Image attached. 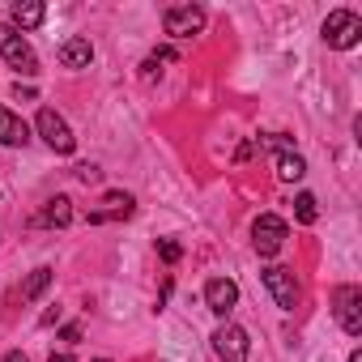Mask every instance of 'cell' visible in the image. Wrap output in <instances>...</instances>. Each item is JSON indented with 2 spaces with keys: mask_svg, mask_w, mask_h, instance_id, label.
I'll return each instance as SVG.
<instances>
[{
  "mask_svg": "<svg viewBox=\"0 0 362 362\" xmlns=\"http://www.w3.org/2000/svg\"><path fill=\"white\" fill-rule=\"evenodd\" d=\"M0 56H5L9 69H18L22 77H35V73H39V56H35V47H30L26 35H22L18 26H9V22H0Z\"/></svg>",
  "mask_w": 362,
  "mask_h": 362,
  "instance_id": "obj_1",
  "label": "cell"
},
{
  "mask_svg": "<svg viewBox=\"0 0 362 362\" xmlns=\"http://www.w3.org/2000/svg\"><path fill=\"white\" fill-rule=\"evenodd\" d=\"M358 39H362V18H358V13L332 9V13L324 18V43H328V47L349 52V47H358Z\"/></svg>",
  "mask_w": 362,
  "mask_h": 362,
  "instance_id": "obj_2",
  "label": "cell"
},
{
  "mask_svg": "<svg viewBox=\"0 0 362 362\" xmlns=\"http://www.w3.org/2000/svg\"><path fill=\"white\" fill-rule=\"evenodd\" d=\"M35 128H39V136H43L56 153H73V149H77V136H73V128H69V119H64L60 111L43 107L39 119H35Z\"/></svg>",
  "mask_w": 362,
  "mask_h": 362,
  "instance_id": "obj_3",
  "label": "cell"
},
{
  "mask_svg": "<svg viewBox=\"0 0 362 362\" xmlns=\"http://www.w3.org/2000/svg\"><path fill=\"white\" fill-rule=\"evenodd\" d=\"M286 222L277 218V214H260L256 218V226H252V243H256V252L260 256H277L281 247H286Z\"/></svg>",
  "mask_w": 362,
  "mask_h": 362,
  "instance_id": "obj_4",
  "label": "cell"
},
{
  "mask_svg": "<svg viewBox=\"0 0 362 362\" xmlns=\"http://www.w3.org/2000/svg\"><path fill=\"white\" fill-rule=\"evenodd\" d=\"M162 26H166L170 39H192V35L205 30V9L201 5H175V9H166Z\"/></svg>",
  "mask_w": 362,
  "mask_h": 362,
  "instance_id": "obj_5",
  "label": "cell"
},
{
  "mask_svg": "<svg viewBox=\"0 0 362 362\" xmlns=\"http://www.w3.org/2000/svg\"><path fill=\"white\" fill-rule=\"evenodd\" d=\"M264 286H269V294H273V303H277L281 311H294V307H298V281H294L290 269L269 264V269H264Z\"/></svg>",
  "mask_w": 362,
  "mask_h": 362,
  "instance_id": "obj_6",
  "label": "cell"
},
{
  "mask_svg": "<svg viewBox=\"0 0 362 362\" xmlns=\"http://www.w3.org/2000/svg\"><path fill=\"white\" fill-rule=\"evenodd\" d=\"M214 349H218L222 362H247V354H252L247 332H243L239 324H222V328L214 332Z\"/></svg>",
  "mask_w": 362,
  "mask_h": 362,
  "instance_id": "obj_7",
  "label": "cell"
},
{
  "mask_svg": "<svg viewBox=\"0 0 362 362\" xmlns=\"http://www.w3.org/2000/svg\"><path fill=\"white\" fill-rule=\"evenodd\" d=\"M337 320L349 337H362V290L358 286H341L337 290Z\"/></svg>",
  "mask_w": 362,
  "mask_h": 362,
  "instance_id": "obj_8",
  "label": "cell"
},
{
  "mask_svg": "<svg viewBox=\"0 0 362 362\" xmlns=\"http://www.w3.org/2000/svg\"><path fill=\"white\" fill-rule=\"evenodd\" d=\"M132 209H136V201H132L128 192H107V197L98 201V209H90V222H94V226H103V222H124V218H132Z\"/></svg>",
  "mask_w": 362,
  "mask_h": 362,
  "instance_id": "obj_9",
  "label": "cell"
},
{
  "mask_svg": "<svg viewBox=\"0 0 362 362\" xmlns=\"http://www.w3.org/2000/svg\"><path fill=\"white\" fill-rule=\"evenodd\" d=\"M235 303H239V286L230 281V277H214L209 286H205V307L214 311V315H230L235 311Z\"/></svg>",
  "mask_w": 362,
  "mask_h": 362,
  "instance_id": "obj_10",
  "label": "cell"
},
{
  "mask_svg": "<svg viewBox=\"0 0 362 362\" xmlns=\"http://www.w3.org/2000/svg\"><path fill=\"white\" fill-rule=\"evenodd\" d=\"M30 141V128H26V119L22 115H13V111H5L0 107V145H9V149H18V145H26Z\"/></svg>",
  "mask_w": 362,
  "mask_h": 362,
  "instance_id": "obj_11",
  "label": "cell"
},
{
  "mask_svg": "<svg viewBox=\"0 0 362 362\" xmlns=\"http://www.w3.org/2000/svg\"><path fill=\"white\" fill-rule=\"evenodd\" d=\"M90 60H94L90 39H64L60 43V64L64 69H90Z\"/></svg>",
  "mask_w": 362,
  "mask_h": 362,
  "instance_id": "obj_12",
  "label": "cell"
},
{
  "mask_svg": "<svg viewBox=\"0 0 362 362\" xmlns=\"http://www.w3.org/2000/svg\"><path fill=\"white\" fill-rule=\"evenodd\" d=\"M43 18H47V9H43V5H35V0H26V5H22V0H18V5H13V22H9V26H18V30H35Z\"/></svg>",
  "mask_w": 362,
  "mask_h": 362,
  "instance_id": "obj_13",
  "label": "cell"
},
{
  "mask_svg": "<svg viewBox=\"0 0 362 362\" xmlns=\"http://www.w3.org/2000/svg\"><path fill=\"white\" fill-rule=\"evenodd\" d=\"M39 222H43V226H69V222H73V201H69V197H52Z\"/></svg>",
  "mask_w": 362,
  "mask_h": 362,
  "instance_id": "obj_14",
  "label": "cell"
},
{
  "mask_svg": "<svg viewBox=\"0 0 362 362\" xmlns=\"http://www.w3.org/2000/svg\"><path fill=\"white\" fill-rule=\"evenodd\" d=\"M303 175H307V162H303L294 149H286V153L277 158V179H281V184H298Z\"/></svg>",
  "mask_w": 362,
  "mask_h": 362,
  "instance_id": "obj_15",
  "label": "cell"
},
{
  "mask_svg": "<svg viewBox=\"0 0 362 362\" xmlns=\"http://www.w3.org/2000/svg\"><path fill=\"white\" fill-rule=\"evenodd\" d=\"M52 277H56V273H52L47 264H43V269H35V273L26 277V286H22V303H35V298H39V294L52 286Z\"/></svg>",
  "mask_w": 362,
  "mask_h": 362,
  "instance_id": "obj_16",
  "label": "cell"
},
{
  "mask_svg": "<svg viewBox=\"0 0 362 362\" xmlns=\"http://www.w3.org/2000/svg\"><path fill=\"white\" fill-rule=\"evenodd\" d=\"M294 218H298L303 226H311V222L320 218V209H315V197H311V192H298V197H294Z\"/></svg>",
  "mask_w": 362,
  "mask_h": 362,
  "instance_id": "obj_17",
  "label": "cell"
},
{
  "mask_svg": "<svg viewBox=\"0 0 362 362\" xmlns=\"http://www.w3.org/2000/svg\"><path fill=\"white\" fill-rule=\"evenodd\" d=\"M170 60H175V52H170V47H162V52H153V56L145 60V77H158V73H162L158 64H170Z\"/></svg>",
  "mask_w": 362,
  "mask_h": 362,
  "instance_id": "obj_18",
  "label": "cell"
},
{
  "mask_svg": "<svg viewBox=\"0 0 362 362\" xmlns=\"http://www.w3.org/2000/svg\"><path fill=\"white\" fill-rule=\"evenodd\" d=\"M158 252H162V260H166V264H175L179 256H184V247H179V243H170V239H162V243H158Z\"/></svg>",
  "mask_w": 362,
  "mask_h": 362,
  "instance_id": "obj_19",
  "label": "cell"
},
{
  "mask_svg": "<svg viewBox=\"0 0 362 362\" xmlns=\"http://www.w3.org/2000/svg\"><path fill=\"white\" fill-rule=\"evenodd\" d=\"M77 179H81V184H94V179H98V166L81 162V166H77Z\"/></svg>",
  "mask_w": 362,
  "mask_h": 362,
  "instance_id": "obj_20",
  "label": "cell"
},
{
  "mask_svg": "<svg viewBox=\"0 0 362 362\" xmlns=\"http://www.w3.org/2000/svg\"><path fill=\"white\" fill-rule=\"evenodd\" d=\"M5 362H26V354H18V349H13V354H5Z\"/></svg>",
  "mask_w": 362,
  "mask_h": 362,
  "instance_id": "obj_21",
  "label": "cell"
},
{
  "mask_svg": "<svg viewBox=\"0 0 362 362\" xmlns=\"http://www.w3.org/2000/svg\"><path fill=\"white\" fill-rule=\"evenodd\" d=\"M47 362H73V354H52Z\"/></svg>",
  "mask_w": 362,
  "mask_h": 362,
  "instance_id": "obj_22",
  "label": "cell"
},
{
  "mask_svg": "<svg viewBox=\"0 0 362 362\" xmlns=\"http://www.w3.org/2000/svg\"><path fill=\"white\" fill-rule=\"evenodd\" d=\"M349 362H362V349H354V354H349Z\"/></svg>",
  "mask_w": 362,
  "mask_h": 362,
  "instance_id": "obj_23",
  "label": "cell"
},
{
  "mask_svg": "<svg viewBox=\"0 0 362 362\" xmlns=\"http://www.w3.org/2000/svg\"><path fill=\"white\" fill-rule=\"evenodd\" d=\"M98 362H107V358H98Z\"/></svg>",
  "mask_w": 362,
  "mask_h": 362,
  "instance_id": "obj_24",
  "label": "cell"
}]
</instances>
